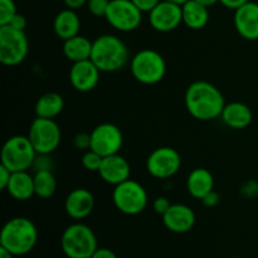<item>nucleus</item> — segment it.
<instances>
[{
  "label": "nucleus",
  "instance_id": "nucleus-1",
  "mask_svg": "<svg viewBox=\"0 0 258 258\" xmlns=\"http://www.w3.org/2000/svg\"><path fill=\"white\" fill-rule=\"evenodd\" d=\"M226 106L221 91L207 81L193 82L185 92V107L189 115L199 121L221 117Z\"/></svg>",
  "mask_w": 258,
  "mask_h": 258
},
{
  "label": "nucleus",
  "instance_id": "nucleus-41",
  "mask_svg": "<svg viewBox=\"0 0 258 258\" xmlns=\"http://www.w3.org/2000/svg\"><path fill=\"white\" fill-rule=\"evenodd\" d=\"M15 256L13 253H10L8 249H5L4 247H0V258H14Z\"/></svg>",
  "mask_w": 258,
  "mask_h": 258
},
{
  "label": "nucleus",
  "instance_id": "nucleus-21",
  "mask_svg": "<svg viewBox=\"0 0 258 258\" xmlns=\"http://www.w3.org/2000/svg\"><path fill=\"white\" fill-rule=\"evenodd\" d=\"M81 19L76 10L66 9L60 10L54 18L53 22V29H54L55 35L59 39L67 40L70 38L76 37L80 33Z\"/></svg>",
  "mask_w": 258,
  "mask_h": 258
},
{
  "label": "nucleus",
  "instance_id": "nucleus-31",
  "mask_svg": "<svg viewBox=\"0 0 258 258\" xmlns=\"http://www.w3.org/2000/svg\"><path fill=\"white\" fill-rule=\"evenodd\" d=\"M170 207H171V203L166 197H158L153 203L154 211H155L158 214H160V216H164Z\"/></svg>",
  "mask_w": 258,
  "mask_h": 258
},
{
  "label": "nucleus",
  "instance_id": "nucleus-26",
  "mask_svg": "<svg viewBox=\"0 0 258 258\" xmlns=\"http://www.w3.org/2000/svg\"><path fill=\"white\" fill-rule=\"evenodd\" d=\"M35 196L39 198H50L57 190V180L50 170H38L34 174Z\"/></svg>",
  "mask_w": 258,
  "mask_h": 258
},
{
  "label": "nucleus",
  "instance_id": "nucleus-15",
  "mask_svg": "<svg viewBox=\"0 0 258 258\" xmlns=\"http://www.w3.org/2000/svg\"><path fill=\"white\" fill-rule=\"evenodd\" d=\"M234 27L237 33L247 40H258V4L249 0L234 10Z\"/></svg>",
  "mask_w": 258,
  "mask_h": 258
},
{
  "label": "nucleus",
  "instance_id": "nucleus-24",
  "mask_svg": "<svg viewBox=\"0 0 258 258\" xmlns=\"http://www.w3.org/2000/svg\"><path fill=\"white\" fill-rule=\"evenodd\" d=\"M183 9V23L193 30H201L208 24L209 12L208 8L199 4L196 0H189L181 5Z\"/></svg>",
  "mask_w": 258,
  "mask_h": 258
},
{
  "label": "nucleus",
  "instance_id": "nucleus-7",
  "mask_svg": "<svg viewBox=\"0 0 258 258\" xmlns=\"http://www.w3.org/2000/svg\"><path fill=\"white\" fill-rule=\"evenodd\" d=\"M29 42L24 30L0 25V62L8 67L20 64L27 58Z\"/></svg>",
  "mask_w": 258,
  "mask_h": 258
},
{
  "label": "nucleus",
  "instance_id": "nucleus-9",
  "mask_svg": "<svg viewBox=\"0 0 258 258\" xmlns=\"http://www.w3.org/2000/svg\"><path fill=\"white\" fill-rule=\"evenodd\" d=\"M28 138L37 154L49 155L59 146L62 134L54 118H43L37 116V118L30 123Z\"/></svg>",
  "mask_w": 258,
  "mask_h": 258
},
{
  "label": "nucleus",
  "instance_id": "nucleus-11",
  "mask_svg": "<svg viewBox=\"0 0 258 258\" xmlns=\"http://www.w3.org/2000/svg\"><path fill=\"white\" fill-rule=\"evenodd\" d=\"M180 166V154L170 146L155 149L146 159V170L156 179L171 178L178 173Z\"/></svg>",
  "mask_w": 258,
  "mask_h": 258
},
{
  "label": "nucleus",
  "instance_id": "nucleus-32",
  "mask_svg": "<svg viewBox=\"0 0 258 258\" xmlns=\"http://www.w3.org/2000/svg\"><path fill=\"white\" fill-rule=\"evenodd\" d=\"M241 194L246 198H254L258 196V183L257 181L249 180L247 183H244L241 188Z\"/></svg>",
  "mask_w": 258,
  "mask_h": 258
},
{
  "label": "nucleus",
  "instance_id": "nucleus-2",
  "mask_svg": "<svg viewBox=\"0 0 258 258\" xmlns=\"http://www.w3.org/2000/svg\"><path fill=\"white\" fill-rule=\"evenodd\" d=\"M128 59L127 45L116 35L102 34L92 42L91 60L101 72H117L127 64Z\"/></svg>",
  "mask_w": 258,
  "mask_h": 258
},
{
  "label": "nucleus",
  "instance_id": "nucleus-36",
  "mask_svg": "<svg viewBox=\"0 0 258 258\" xmlns=\"http://www.w3.org/2000/svg\"><path fill=\"white\" fill-rule=\"evenodd\" d=\"M8 25H10V27L15 28V29H18V30H25V28H27V19H25L24 15H22L18 13V14L13 18L12 22H10Z\"/></svg>",
  "mask_w": 258,
  "mask_h": 258
},
{
  "label": "nucleus",
  "instance_id": "nucleus-35",
  "mask_svg": "<svg viewBox=\"0 0 258 258\" xmlns=\"http://www.w3.org/2000/svg\"><path fill=\"white\" fill-rule=\"evenodd\" d=\"M13 171H10L9 169L5 168L4 165L0 164V189L2 190H7L8 184L10 181V176H12Z\"/></svg>",
  "mask_w": 258,
  "mask_h": 258
},
{
  "label": "nucleus",
  "instance_id": "nucleus-5",
  "mask_svg": "<svg viewBox=\"0 0 258 258\" xmlns=\"http://www.w3.org/2000/svg\"><path fill=\"white\" fill-rule=\"evenodd\" d=\"M131 73L143 85H156L165 77L166 63L163 55L154 49H141L131 58Z\"/></svg>",
  "mask_w": 258,
  "mask_h": 258
},
{
  "label": "nucleus",
  "instance_id": "nucleus-22",
  "mask_svg": "<svg viewBox=\"0 0 258 258\" xmlns=\"http://www.w3.org/2000/svg\"><path fill=\"white\" fill-rule=\"evenodd\" d=\"M186 189L193 198L201 201L209 191L214 190V178L208 169L197 168L189 173Z\"/></svg>",
  "mask_w": 258,
  "mask_h": 258
},
{
  "label": "nucleus",
  "instance_id": "nucleus-14",
  "mask_svg": "<svg viewBox=\"0 0 258 258\" xmlns=\"http://www.w3.org/2000/svg\"><path fill=\"white\" fill-rule=\"evenodd\" d=\"M100 73L101 71L91 59L76 62L70 70V82L78 92H90L98 85Z\"/></svg>",
  "mask_w": 258,
  "mask_h": 258
},
{
  "label": "nucleus",
  "instance_id": "nucleus-34",
  "mask_svg": "<svg viewBox=\"0 0 258 258\" xmlns=\"http://www.w3.org/2000/svg\"><path fill=\"white\" fill-rule=\"evenodd\" d=\"M143 13H150L161 0H131Z\"/></svg>",
  "mask_w": 258,
  "mask_h": 258
},
{
  "label": "nucleus",
  "instance_id": "nucleus-23",
  "mask_svg": "<svg viewBox=\"0 0 258 258\" xmlns=\"http://www.w3.org/2000/svg\"><path fill=\"white\" fill-rule=\"evenodd\" d=\"M91 53H92V42L83 35L78 34L63 43V54L72 63L91 59Z\"/></svg>",
  "mask_w": 258,
  "mask_h": 258
},
{
  "label": "nucleus",
  "instance_id": "nucleus-3",
  "mask_svg": "<svg viewBox=\"0 0 258 258\" xmlns=\"http://www.w3.org/2000/svg\"><path fill=\"white\" fill-rule=\"evenodd\" d=\"M37 241V227L25 217H15L8 221L0 233V247H4L14 256L29 253L35 247Z\"/></svg>",
  "mask_w": 258,
  "mask_h": 258
},
{
  "label": "nucleus",
  "instance_id": "nucleus-33",
  "mask_svg": "<svg viewBox=\"0 0 258 258\" xmlns=\"http://www.w3.org/2000/svg\"><path fill=\"white\" fill-rule=\"evenodd\" d=\"M201 202L204 207H207V208H214V207L218 206L219 202H221V196H219V193H217L216 190H212L209 191L207 196H204L203 198L201 199Z\"/></svg>",
  "mask_w": 258,
  "mask_h": 258
},
{
  "label": "nucleus",
  "instance_id": "nucleus-25",
  "mask_svg": "<svg viewBox=\"0 0 258 258\" xmlns=\"http://www.w3.org/2000/svg\"><path fill=\"white\" fill-rule=\"evenodd\" d=\"M64 107V100L57 92L44 93L35 103V115L43 118H54Z\"/></svg>",
  "mask_w": 258,
  "mask_h": 258
},
{
  "label": "nucleus",
  "instance_id": "nucleus-39",
  "mask_svg": "<svg viewBox=\"0 0 258 258\" xmlns=\"http://www.w3.org/2000/svg\"><path fill=\"white\" fill-rule=\"evenodd\" d=\"M63 2H64L66 8H68V9H72V10H77V9H80V8L87 5L88 0H63Z\"/></svg>",
  "mask_w": 258,
  "mask_h": 258
},
{
  "label": "nucleus",
  "instance_id": "nucleus-16",
  "mask_svg": "<svg viewBox=\"0 0 258 258\" xmlns=\"http://www.w3.org/2000/svg\"><path fill=\"white\" fill-rule=\"evenodd\" d=\"M163 217V223L173 233H186L196 224L197 217L193 209L185 204H171Z\"/></svg>",
  "mask_w": 258,
  "mask_h": 258
},
{
  "label": "nucleus",
  "instance_id": "nucleus-37",
  "mask_svg": "<svg viewBox=\"0 0 258 258\" xmlns=\"http://www.w3.org/2000/svg\"><path fill=\"white\" fill-rule=\"evenodd\" d=\"M249 0H219L223 7H226L227 9L231 10H237L238 8H241L242 5H244L246 3H248Z\"/></svg>",
  "mask_w": 258,
  "mask_h": 258
},
{
  "label": "nucleus",
  "instance_id": "nucleus-19",
  "mask_svg": "<svg viewBox=\"0 0 258 258\" xmlns=\"http://www.w3.org/2000/svg\"><path fill=\"white\" fill-rule=\"evenodd\" d=\"M221 117L228 127L234 128V130H242L251 125L253 113L246 103L231 102L226 103Z\"/></svg>",
  "mask_w": 258,
  "mask_h": 258
},
{
  "label": "nucleus",
  "instance_id": "nucleus-28",
  "mask_svg": "<svg viewBox=\"0 0 258 258\" xmlns=\"http://www.w3.org/2000/svg\"><path fill=\"white\" fill-rule=\"evenodd\" d=\"M103 158L93 150L85 151L82 156V165L86 170L88 171H97L100 170L101 164H102Z\"/></svg>",
  "mask_w": 258,
  "mask_h": 258
},
{
  "label": "nucleus",
  "instance_id": "nucleus-30",
  "mask_svg": "<svg viewBox=\"0 0 258 258\" xmlns=\"http://www.w3.org/2000/svg\"><path fill=\"white\" fill-rule=\"evenodd\" d=\"M73 146L82 151L91 150V134L78 133L73 138Z\"/></svg>",
  "mask_w": 258,
  "mask_h": 258
},
{
  "label": "nucleus",
  "instance_id": "nucleus-40",
  "mask_svg": "<svg viewBox=\"0 0 258 258\" xmlns=\"http://www.w3.org/2000/svg\"><path fill=\"white\" fill-rule=\"evenodd\" d=\"M196 2L199 3V4L204 5V7L211 8L213 7V5H216L217 3H219V0H196Z\"/></svg>",
  "mask_w": 258,
  "mask_h": 258
},
{
  "label": "nucleus",
  "instance_id": "nucleus-6",
  "mask_svg": "<svg viewBox=\"0 0 258 258\" xmlns=\"http://www.w3.org/2000/svg\"><path fill=\"white\" fill-rule=\"evenodd\" d=\"M37 158V151L28 136L15 135L5 141L2 149V165L10 171H25L30 169Z\"/></svg>",
  "mask_w": 258,
  "mask_h": 258
},
{
  "label": "nucleus",
  "instance_id": "nucleus-20",
  "mask_svg": "<svg viewBox=\"0 0 258 258\" xmlns=\"http://www.w3.org/2000/svg\"><path fill=\"white\" fill-rule=\"evenodd\" d=\"M7 191L15 201H29L33 196H35L34 176L30 175L28 170L14 171L10 176Z\"/></svg>",
  "mask_w": 258,
  "mask_h": 258
},
{
  "label": "nucleus",
  "instance_id": "nucleus-10",
  "mask_svg": "<svg viewBox=\"0 0 258 258\" xmlns=\"http://www.w3.org/2000/svg\"><path fill=\"white\" fill-rule=\"evenodd\" d=\"M105 19L118 32L138 29L143 22V12L131 0H111Z\"/></svg>",
  "mask_w": 258,
  "mask_h": 258
},
{
  "label": "nucleus",
  "instance_id": "nucleus-13",
  "mask_svg": "<svg viewBox=\"0 0 258 258\" xmlns=\"http://www.w3.org/2000/svg\"><path fill=\"white\" fill-rule=\"evenodd\" d=\"M149 23L153 29L160 33H168L176 29L183 23L181 5L168 0H161L149 13Z\"/></svg>",
  "mask_w": 258,
  "mask_h": 258
},
{
  "label": "nucleus",
  "instance_id": "nucleus-17",
  "mask_svg": "<svg viewBox=\"0 0 258 258\" xmlns=\"http://www.w3.org/2000/svg\"><path fill=\"white\" fill-rule=\"evenodd\" d=\"M93 208H95V197L86 188L73 189L64 201L66 213L76 221L87 218L92 213Z\"/></svg>",
  "mask_w": 258,
  "mask_h": 258
},
{
  "label": "nucleus",
  "instance_id": "nucleus-43",
  "mask_svg": "<svg viewBox=\"0 0 258 258\" xmlns=\"http://www.w3.org/2000/svg\"><path fill=\"white\" fill-rule=\"evenodd\" d=\"M233 258H242V257H233Z\"/></svg>",
  "mask_w": 258,
  "mask_h": 258
},
{
  "label": "nucleus",
  "instance_id": "nucleus-8",
  "mask_svg": "<svg viewBox=\"0 0 258 258\" xmlns=\"http://www.w3.org/2000/svg\"><path fill=\"white\" fill-rule=\"evenodd\" d=\"M112 201L116 208L126 216H138L148 206V193L138 181L127 179L115 186Z\"/></svg>",
  "mask_w": 258,
  "mask_h": 258
},
{
  "label": "nucleus",
  "instance_id": "nucleus-18",
  "mask_svg": "<svg viewBox=\"0 0 258 258\" xmlns=\"http://www.w3.org/2000/svg\"><path fill=\"white\" fill-rule=\"evenodd\" d=\"M98 174L105 183L116 186L130 179L131 168L123 156L115 154L103 158Z\"/></svg>",
  "mask_w": 258,
  "mask_h": 258
},
{
  "label": "nucleus",
  "instance_id": "nucleus-38",
  "mask_svg": "<svg viewBox=\"0 0 258 258\" xmlns=\"http://www.w3.org/2000/svg\"><path fill=\"white\" fill-rule=\"evenodd\" d=\"M91 258H117V256L108 248H97Z\"/></svg>",
  "mask_w": 258,
  "mask_h": 258
},
{
  "label": "nucleus",
  "instance_id": "nucleus-29",
  "mask_svg": "<svg viewBox=\"0 0 258 258\" xmlns=\"http://www.w3.org/2000/svg\"><path fill=\"white\" fill-rule=\"evenodd\" d=\"M111 0H88L87 2V9L95 17H106V13H107L108 5H110Z\"/></svg>",
  "mask_w": 258,
  "mask_h": 258
},
{
  "label": "nucleus",
  "instance_id": "nucleus-12",
  "mask_svg": "<svg viewBox=\"0 0 258 258\" xmlns=\"http://www.w3.org/2000/svg\"><path fill=\"white\" fill-rule=\"evenodd\" d=\"M122 145V133L120 127L113 123H100L91 133V150L100 154L102 158L118 154Z\"/></svg>",
  "mask_w": 258,
  "mask_h": 258
},
{
  "label": "nucleus",
  "instance_id": "nucleus-42",
  "mask_svg": "<svg viewBox=\"0 0 258 258\" xmlns=\"http://www.w3.org/2000/svg\"><path fill=\"white\" fill-rule=\"evenodd\" d=\"M168 2L175 3V4H179V5H183V4H185L186 2H189V0H168Z\"/></svg>",
  "mask_w": 258,
  "mask_h": 258
},
{
  "label": "nucleus",
  "instance_id": "nucleus-4",
  "mask_svg": "<svg viewBox=\"0 0 258 258\" xmlns=\"http://www.w3.org/2000/svg\"><path fill=\"white\" fill-rule=\"evenodd\" d=\"M60 248L68 258H91L98 248L97 238L87 224L73 223L63 232Z\"/></svg>",
  "mask_w": 258,
  "mask_h": 258
},
{
  "label": "nucleus",
  "instance_id": "nucleus-27",
  "mask_svg": "<svg viewBox=\"0 0 258 258\" xmlns=\"http://www.w3.org/2000/svg\"><path fill=\"white\" fill-rule=\"evenodd\" d=\"M17 14L14 0H0V25H8Z\"/></svg>",
  "mask_w": 258,
  "mask_h": 258
}]
</instances>
